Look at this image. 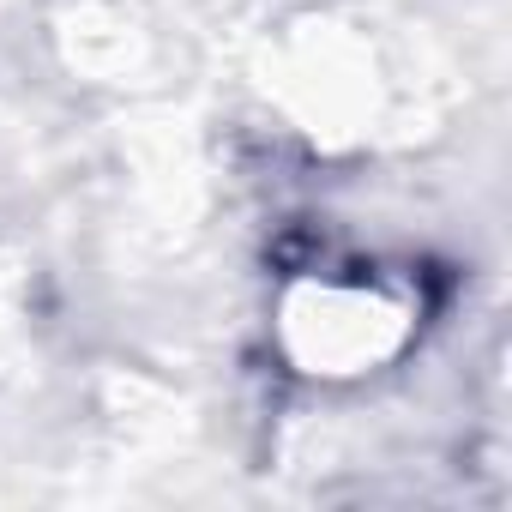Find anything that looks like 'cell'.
<instances>
[{"label":"cell","mask_w":512,"mask_h":512,"mask_svg":"<svg viewBox=\"0 0 512 512\" xmlns=\"http://www.w3.org/2000/svg\"><path fill=\"white\" fill-rule=\"evenodd\" d=\"M428 320L422 272L380 260H320L296 266L272 308V338L284 368L302 380H368L392 368Z\"/></svg>","instance_id":"cell-1"}]
</instances>
